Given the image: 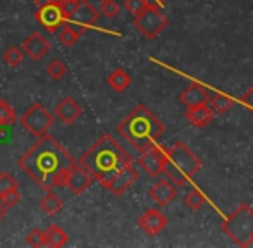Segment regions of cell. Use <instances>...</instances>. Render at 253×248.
Returning <instances> with one entry per match:
<instances>
[{
    "label": "cell",
    "mask_w": 253,
    "mask_h": 248,
    "mask_svg": "<svg viewBox=\"0 0 253 248\" xmlns=\"http://www.w3.org/2000/svg\"><path fill=\"white\" fill-rule=\"evenodd\" d=\"M95 183V178L80 164H74L71 167L69 174L66 178V188H69L74 195H81Z\"/></svg>",
    "instance_id": "obj_11"
},
{
    "label": "cell",
    "mask_w": 253,
    "mask_h": 248,
    "mask_svg": "<svg viewBox=\"0 0 253 248\" xmlns=\"http://www.w3.org/2000/svg\"><path fill=\"white\" fill-rule=\"evenodd\" d=\"M7 210H9V208H7L5 205L2 204V202H0V221H2V219L7 215Z\"/></svg>",
    "instance_id": "obj_36"
},
{
    "label": "cell",
    "mask_w": 253,
    "mask_h": 248,
    "mask_svg": "<svg viewBox=\"0 0 253 248\" xmlns=\"http://www.w3.org/2000/svg\"><path fill=\"white\" fill-rule=\"evenodd\" d=\"M73 26H76L80 31H86V28H93L98 21V10L95 9V5L88 0H81L78 5L76 12L73 14Z\"/></svg>",
    "instance_id": "obj_13"
},
{
    "label": "cell",
    "mask_w": 253,
    "mask_h": 248,
    "mask_svg": "<svg viewBox=\"0 0 253 248\" xmlns=\"http://www.w3.org/2000/svg\"><path fill=\"white\" fill-rule=\"evenodd\" d=\"M24 52H23V48L21 47H16V45H12V47H9L5 52H3V55H2V59H3V62L7 64V66H10V67H17V66H21L24 61Z\"/></svg>",
    "instance_id": "obj_25"
},
{
    "label": "cell",
    "mask_w": 253,
    "mask_h": 248,
    "mask_svg": "<svg viewBox=\"0 0 253 248\" xmlns=\"http://www.w3.org/2000/svg\"><path fill=\"white\" fill-rule=\"evenodd\" d=\"M136 224L148 236H155L167 226V217L159 208H148L141 217H138Z\"/></svg>",
    "instance_id": "obj_14"
},
{
    "label": "cell",
    "mask_w": 253,
    "mask_h": 248,
    "mask_svg": "<svg viewBox=\"0 0 253 248\" xmlns=\"http://www.w3.org/2000/svg\"><path fill=\"white\" fill-rule=\"evenodd\" d=\"M47 74L53 81H60L67 74V66L60 59H53V61L47 66Z\"/></svg>",
    "instance_id": "obj_26"
},
{
    "label": "cell",
    "mask_w": 253,
    "mask_h": 248,
    "mask_svg": "<svg viewBox=\"0 0 253 248\" xmlns=\"http://www.w3.org/2000/svg\"><path fill=\"white\" fill-rule=\"evenodd\" d=\"M167 24H169V19L155 5H148L147 9L134 16V28L148 40L159 37L167 28Z\"/></svg>",
    "instance_id": "obj_6"
},
{
    "label": "cell",
    "mask_w": 253,
    "mask_h": 248,
    "mask_svg": "<svg viewBox=\"0 0 253 248\" xmlns=\"http://www.w3.org/2000/svg\"><path fill=\"white\" fill-rule=\"evenodd\" d=\"M167 159H169L170 164L176 169H179L188 179L193 178L202 169V161L183 143V141H176V143L167 150Z\"/></svg>",
    "instance_id": "obj_7"
},
{
    "label": "cell",
    "mask_w": 253,
    "mask_h": 248,
    "mask_svg": "<svg viewBox=\"0 0 253 248\" xmlns=\"http://www.w3.org/2000/svg\"><path fill=\"white\" fill-rule=\"evenodd\" d=\"M100 12H102L105 17H109V19H114V17L119 16L121 5L116 2V0H103V2H102V7H100Z\"/></svg>",
    "instance_id": "obj_30"
},
{
    "label": "cell",
    "mask_w": 253,
    "mask_h": 248,
    "mask_svg": "<svg viewBox=\"0 0 253 248\" xmlns=\"http://www.w3.org/2000/svg\"><path fill=\"white\" fill-rule=\"evenodd\" d=\"M148 5H150V3H148L147 0H124V7H126L133 16L140 14L141 10H145Z\"/></svg>",
    "instance_id": "obj_33"
},
{
    "label": "cell",
    "mask_w": 253,
    "mask_h": 248,
    "mask_svg": "<svg viewBox=\"0 0 253 248\" xmlns=\"http://www.w3.org/2000/svg\"><path fill=\"white\" fill-rule=\"evenodd\" d=\"M210 93L205 86L198 83H191L183 93L179 95V100L181 104H184L186 107H197V105H202V104H207L209 100Z\"/></svg>",
    "instance_id": "obj_17"
},
{
    "label": "cell",
    "mask_w": 253,
    "mask_h": 248,
    "mask_svg": "<svg viewBox=\"0 0 253 248\" xmlns=\"http://www.w3.org/2000/svg\"><path fill=\"white\" fill-rule=\"evenodd\" d=\"M53 121H55L53 114L43 104H40V102H37V104H33L31 107H28L26 112H24L19 119L21 126H23L28 133H31L37 138L47 134L48 129L53 126Z\"/></svg>",
    "instance_id": "obj_5"
},
{
    "label": "cell",
    "mask_w": 253,
    "mask_h": 248,
    "mask_svg": "<svg viewBox=\"0 0 253 248\" xmlns=\"http://www.w3.org/2000/svg\"><path fill=\"white\" fill-rule=\"evenodd\" d=\"M53 2H59V0H35L37 5H45V3H53Z\"/></svg>",
    "instance_id": "obj_37"
},
{
    "label": "cell",
    "mask_w": 253,
    "mask_h": 248,
    "mask_svg": "<svg viewBox=\"0 0 253 248\" xmlns=\"http://www.w3.org/2000/svg\"><path fill=\"white\" fill-rule=\"evenodd\" d=\"M81 114H83L81 105L71 97L62 98V100L55 105V109H53V116H55V118L64 124L76 123L78 119L81 118Z\"/></svg>",
    "instance_id": "obj_15"
},
{
    "label": "cell",
    "mask_w": 253,
    "mask_h": 248,
    "mask_svg": "<svg viewBox=\"0 0 253 248\" xmlns=\"http://www.w3.org/2000/svg\"><path fill=\"white\" fill-rule=\"evenodd\" d=\"M207 204V197L197 188H191L186 195H184V205H186L190 210H198L203 205Z\"/></svg>",
    "instance_id": "obj_24"
},
{
    "label": "cell",
    "mask_w": 253,
    "mask_h": 248,
    "mask_svg": "<svg viewBox=\"0 0 253 248\" xmlns=\"http://www.w3.org/2000/svg\"><path fill=\"white\" fill-rule=\"evenodd\" d=\"M107 83H109V86L112 88L114 91H117V93H123V91H126L127 88H129L131 76L123 69V67H117V69H114L112 73L109 74V78H107Z\"/></svg>",
    "instance_id": "obj_19"
},
{
    "label": "cell",
    "mask_w": 253,
    "mask_h": 248,
    "mask_svg": "<svg viewBox=\"0 0 253 248\" xmlns=\"http://www.w3.org/2000/svg\"><path fill=\"white\" fill-rule=\"evenodd\" d=\"M129 164H133V157L110 134H102L80 159V165H83L102 186Z\"/></svg>",
    "instance_id": "obj_2"
},
{
    "label": "cell",
    "mask_w": 253,
    "mask_h": 248,
    "mask_svg": "<svg viewBox=\"0 0 253 248\" xmlns=\"http://www.w3.org/2000/svg\"><path fill=\"white\" fill-rule=\"evenodd\" d=\"M12 188H19V183L16 181V178L10 172H0V195L12 190Z\"/></svg>",
    "instance_id": "obj_31"
},
{
    "label": "cell",
    "mask_w": 253,
    "mask_h": 248,
    "mask_svg": "<svg viewBox=\"0 0 253 248\" xmlns=\"http://www.w3.org/2000/svg\"><path fill=\"white\" fill-rule=\"evenodd\" d=\"M74 164L69 152L48 133L38 136L37 143L17 159L21 171L45 191L66 186V178Z\"/></svg>",
    "instance_id": "obj_1"
},
{
    "label": "cell",
    "mask_w": 253,
    "mask_h": 248,
    "mask_svg": "<svg viewBox=\"0 0 253 248\" xmlns=\"http://www.w3.org/2000/svg\"><path fill=\"white\" fill-rule=\"evenodd\" d=\"M0 202L5 205L7 208L14 207L21 202V193H19V188H12V190L5 191V193L0 195Z\"/></svg>",
    "instance_id": "obj_28"
},
{
    "label": "cell",
    "mask_w": 253,
    "mask_h": 248,
    "mask_svg": "<svg viewBox=\"0 0 253 248\" xmlns=\"http://www.w3.org/2000/svg\"><path fill=\"white\" fill-rule=\"evenodd\" d=\"M136 179H138L136 167H133V164H129L124 169H121V171L117 172V174L114 176V178L110 179L103 188H107V190H109L112 195H116V197H121L127 188L133 186V183L136 181Z\"/></svg>",
    "instance_id": "obj_12"
},
{
    "label": "cell",
    "mask_w": 253,
    "mask_h": 248,
    "mask_svg": "<svg viewBox=\"0 0 253 248\" xmlns=\"http://www.w3.org/2000/svg\"><path fill=\"white\" fill-rule=\"evenodd\" d=\"M16 123V112L9 105V102L0 98V126H9Z\"/></svg>",
    "instance_id": "obj_27"
},
{
    "label": "cell",
    "mask_w": 253,
    "mask_h": 248,
    "mask_svg": "<svg viewBox=\"0 0 253 248\" xmlns=\"http://www.w3.org/2000/svg\"><path fill=\"white\" fill-rule=\"evenodd\" d=\"M147 2L150 3V5H155V7H159V9H160V7L166 3V0H147Z\"/></svg>",
    "instance_id": "obj_35"
},
{
    "label": "cell",
    "mask_w": 253,
    "mask_h": 248,
    "mask_svg": "<svg viewBox=\"0 0 253 248\" xmlns=\"http://www.w3.org/2000/svg\"><path fill=\"white\" fill-rule=\"evenodd\" d=\"M60 33H59V41L64 45V47H73V45L78 43V40L81 38V35H83V31H80L76 26H73V24H64L62 28H60Z\"/></svg>",
    "instance_id": "obj_23"
},
{
    "label": "cell",
    "mask_w": 253,
    "mask_h": 248,
    "mask_svg": "<svg viewBox=\"0 0 253 248\" xmlns=\"http://www.w3.org/2000/svg\"><path fill=\"white\" fill-rule=\"evenodd\" d=\"M26 243L30 247H47V240H45V231L42 229H33L26 235Z\"/></svg>",
    "instance_id": "obj_29"
},
{
    "label": "cell",
    "mask_w": 253,
    "mask_h": 248,
    "mask_svg": "<svg viewBox=\"0 0 253 248\" xmlns=\"http://www.w3.org/2000/svg\"><path fill=\"white\" fill-rule=\"evenodd\" d=\"M241 102H243L247 107L253 109V88H250L248 91H245L243 97H241Z\"/></svg>",
    "instance_id": "obj_34"
},
{
    "label": "cell",
    "mask_w": 253,
    "mask_h": 248,
    "mask_svg": "<svg viewBox=\"0 0 253 248\" xmlns=\"http://www.w3.org/2000/svg\"><path fill=\"white\" fill-rule=\"evenodd\" d=\"M184 118L188 119V123L193 124V126L205 127V126H209V124L212 123L213 112L207 104H202V105H197V107H186Z\"/></svg>",
    "instance_id": "obj_18"
},
{
    "label": "cell",
    "mask_w": 253,
    "mask_h": 248,
    "mask_svg": "<svg viewBox=\"0 0 253 248\" xmlns=\"http://www.w3.org/2000/svg\"><path fill=\"white\" fill-rule=\"evenodd\" d=\"M233 104L234 102L222 93H213L212 97H209V100H207V105L212 109L213 114H224V112H227L233 107Z\"/></svg>",
    "instance_id": "obj_22"
},
{
    "label": "cell",
    "mask_w": 253,
    "mask_h": 248,
    "mask_svg": "<svg viewBox=\"0 0 253 248\" xmlns=\"http://www.w3.org/2000/svg\"><path fill=\"white\" fill-rule=\"evenodd\" d=\"M50 41H48V38H45L42 33H38V31H35V33H31L30 37H26L23 40V43H21V48H23L24 55L26 57H30L31 61L38 62L40 59H43L45 55L50 52Z\"/></svg>",
    "instance_id": "obj_10"
},
{
    "label": "cell",
    "mask_w": 253,
    "mask_h": 248,
    "mask_svg": "<svg viewBox=\"0 0 253 248\" xmlns=\"http://www.w3.org/2000/svg\"><path fill=\"white\" fill-rule=\"evenodd\" d=\"M140 159H138V164L140 167L147 172L152 178H157L164 172V165L167 162V150L160 145L153 143L148 148H145L143 152H140Z\"/></svg>",
    "instance_id": "obj_8"
},
{
    "label": "cell",
    "mask_w": 253,
    "mask_h": 248,
    "mask_svg": "<svg viewBox=\"0 0 253 248\" xmlns=\"http://www.w3.org/2000/svg\"><path fill=\"white\" fill-rule=\"evenodd\" d=\"M45 240H47V247H53V248H60L64 245H67L69 242V236L64 231L60 226L52 224L50 228L45 231Z\"/></svg>",
    "instance_id": "obj_21"
},
{
    "label": "cell",
    "mask_w": 253,
    "mask_h": 248,
    "mask_svg": "<svg viewBox=\"0 0 253 248\" xmlns=\"http://www.w3.org/2000/svg\"><path fill=\"white\" fill-rule=\"evenodd\" d=\"M35 19L48 33H55L57 30H60L67 23V17L64 16L62 9H60L57 2L38 5V10L35 12Z\"/></svg>",
    "instance_id": "obj_9"
},
{
    "label": "cell",
    "mask_w": 253,
    "mask_h": 248,
    "mask_svg": "<svg viewBox=\"0 0 253 248\" xmlns=\"http://www.w3.org/2000/svg\"><path fill=\"white\" fill-rule=\"evenodd\" d=\"M98 2H103V0H98Z\"/></svg>",
    "instance_id": "obj_38"
},
{
    "label": "cell",
    "mask_w": 253,
    "mask_h": 248,
    "mask_svg": "<svg viewBox=\"0 0 253 248\" xmlns=\"http://www.w3.org/2000/svg\"><path fill=\"white\" fill-rule=\"evenodd\" d=\"M222 231L238 247H248L253 242V208L243 204L222 222Z\"/></svg>",
    "instance_id": "obj_4"
},
{
    "label": "cell",
    "mask_w": 253,
    "mask_h": 248,
    "mask_svg": "<svg viewBox=\"0 0 253 248\" xmlns=\"http://www.w3.org/2000/svg\"><path fill=\"white\" fill-rule=\"evenodd\" d=\"M81 0H59V7L62 9L64 16L67 17V21H71V17H73V14L76 12L78 5H80Z\"/></svg>",
    "instance_id": "obj_32"
},
{
    "label": "cell",
    "mask_w": 253,
    "mask_h": 248,
    "mask_svg": "<svg viewBox=\"0 0 253 248\" xmlns=\"http://www.w3.org/2000/svg\"><path fill=\"white\" fill-rule=\"evenodd\" d=\"M116 131L134 150L143 152L150 145L157 143V140L164 134L166 127L147 105L140 104L117 124Z\"/></svg>",
    "instance_id": "obj_3"
},
{
    "label": "cell",
    "mask_w": 253,
    "mask_h": 248,
    "mask_svg": "<svg viewBox=\"0 0 253 248\" xmlns=\"http://www.w3.org/2000/svg\"><path fill=\"white\" fill-rule=\"evenodd\" d=\"M40 208H42V212H43V214L55 215V214H59V212L64 208V202H62V198H60L59 195L53 193V191L50 190L43 198H42Z\"/></svg>",
    "instance_id": "obj_20"
},
{
    "label": "cell",
    "mask_w": 253,
    "mask_h": 248,
    "mask_svg": "<svg viewBox=\"0 0 253 248\" xmlns=\"http://www.w3.org/2000/svg\"><path fill=\"white\" fill-rule=\"evenodd\" d=\"M148 195H150V198L155 204H159L160 207H166V205H169L176 198L177 186L172 185L170 181H167V179H160V181H157L150 188Z\"/></svg>",
    "instance_id": "obj_16"
}]
</instances>
